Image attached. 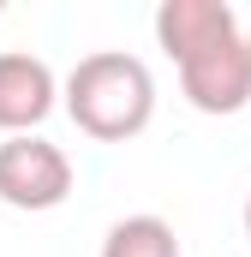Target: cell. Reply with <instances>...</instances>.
<instances>
[{
	"label": "cell",
	"mask_w": 251,
	"mask_h": 257,
	"mask_svg": "<svg viewBox=\"0 0 251 257\" xmlns=\"http://www.w3.org/2000/svg\"><path fill=\"white\" fill-rule=\"evenodd\" d=\"M66 114L96 144H132L156 120V78L126 48H96L66 72Z\"/></svg>",
	"instance_id": "cell-1"
},
{
	"label": "cell",
	"mask_w": 251,
	"mask_h": 257,
	"mask_svg": "<svg viewBox=\"0 0 251 257\" xmlns=\"http://www.w3.org/2000/svg\"><path fill=\"white\" fill-rule=\"evenodd\" d=\"M72 197V156L60 144H48L42 132L24 138H0V203L6 209H60Z\"/></svg>",
	"instance_id": "cell-2"
},
{
	"label": "cell",
	"mask_w": 251,
	"mask_h": 257,
	"mask_svg": "<svg viewBox=\"0 0 251 257\" xmlns=\"http://www.w3.org/2000/svg\"><path fill=\"white\" fill-rule=\"evenodd\" d=\"M180 96L197 114H215V120L251 108V36L227 30L221 42H209L191 60H180Z\"/></svg>",
	"instance_id": "cell-3"
},
{
	"label": "cell",
	"mask_w": 251,
	"mask_h": 257,
	"mask_svg": "<svg viewBox=\"0 0 251 257\" xmlns=\"http://www.w3.org/2000/svg\"><path fill=\"white\" fill-rule=\"evenodd\" d=\"M60 96L66 90L54 84L48 60H36V54H24V48H6V54H0V132H6V138L36 132L54 114Z\"/></svg>",
	"instance_id": "cell-4"
},
{
	"label": "cell",
	"mask_w": 251,
	"mask_h": 257,
	"mask_svg": "<svg viewBox=\"0 0 251 257\" xmlns=\"http://www.w3.org/2000/svg\"><path fill=\"white\" fill-rule=\"evenodd\" d=\"M227 30H239V12L227 0H162L156 6V42L174 66L191 60L209 42H221Z\"/></svg>",
	"instance_id": "cell-5"
},
{
	"label": "cell",
	"mask_w": 251,
	"mask_h": 257,
	"mask_svg": "<svg viewBox=\"0 0 251 257\" xmlns=\"http://www.w3.org/2000/svg\"><path fill=\"white\" fill-rule=\"evenodd\" d=\"M102 257H180V233L162 215H120L102 239Z\"/></svg>",
	"instance_id": "cell-6"
},
{
	"label": "cell",
	"mask_w": 251,
	"mask_h": 257,
	"mask_svg": "<svg viewBox=\"0 0 251 257\" xmlns=\"http://www.w3.org/2000/svg\"><path fill=\"white\" fill-rule=\"evenodd\" d=\"M245 239H251V197H245Z\"/></svg>",
	"instance_id": "cell-7"
},
{
	"label": "cell",
	"mask_w": 251,
	"mask_h": 257,
	"mask_svg": "<svg viewBox=\"0 0 251 257\" xmlns=\"http://www.w3.org/2000/svg\"><path fill=\"white\" fill-rule=\"evenodd\" d=\"M245 36H251V30H245Z\"/></svg>",
	"instance_id": "cell-8"
}]
</instances>
